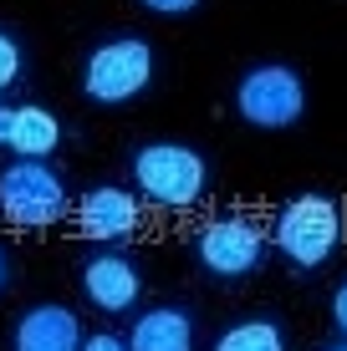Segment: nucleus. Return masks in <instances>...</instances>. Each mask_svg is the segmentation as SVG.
<instances>
[{"label": "nucleus", "mask_w": 347, "mask_h": 351, "mask_svg": "<svg viewBox=\"0 0 347 351\" xmlns=\"http://www.w3.org/2000/svg\"><path fill=\"white\" fill-rule=\"evenodd\" d=\"M0 290H5V250H0Z\"/></svg>", "instance_id": "nucleus-17"}, {"label": "nucleus", "mask_w": 347, "mask_h": 351, "mask_svg": "<svg viewBox=\"0 0 347 351\" xmlns=\"http://www.w3.org/2000/svg\"><path fill=\"white\" fill-rule=\"evenodd\" d=\"M133 178L143 199L164 204V209H189L205 193V158L184 143H148L133 153Z\"/></svg>", "instance_id": "nucleus-2"}, {"label": "nucleus", "mask_w": 347, "mask_h": 351, "mask_svg": "<svg viewBox=\"0 0 347 351\" xmlns=\"http://www.w3.org/2000/svg\"><path fill=\"white\" fill-rule=\"evenodd\" d=\"M16 346L21 351H71L82 346V321L67 306H31L16 321Z\"/></svg>", "instance_id": "nucleus-10"}, {"label": "nucleus", "mask_w": 347, "mask_h": 351, "mask_svg": "<svg viewBox=\"0 0 347 351\" xmlns=\"http://www.w3.org/2000/svg\"><path fill=\"white\" fill-rule=\"evenodd\" d=\"M235 107L250 128H291L302 123L306 112V87L291 66L271 62V66H250L240 77V92H235Z\"/></svg>", "instance_id": "nucleus-5"}, {"label": "nucleus", "mask_w": 347, "mask_h": 351, "mask_svg": "<svg viewBox=\"0 0 347 351\" xmlns=\"http://www.w3.org/2000/svg\"><path fill=\"white\" fill-rule=\"evenodd\" d=\"M194 250H199V265H205L210 275H220V280H245V275H256L260 265H266V229L256 219L225 214V219L199 229Z\"/></svg>", "instance_id": "nucleus-6"}, {"label": "nucleus", "mask_w": 347, "mask_h": 351, "mask_svg": "<svg viewBox=\"0 0 347 351\" xmlns=\"http://www.w3.org/2000/svg\"><path fill=\"white\" fill-rule=\"evenodd\" d=\"M281 331L271 321H240L220 336V351H281Z\"/></svg>", "instance_id": "nucleus-12"}, {"label": "nucleus", "mask_w": 347, "mask_h": 351, "mask_svg": "<svg viewBox=\"0 0 347 351\" xmlns=\"http://www.w3.org/2000/svg\"><path fill=\"white\" fill-rule=\"evenodd\" d=\"M82 346H87V351H117V346H128V341H123V336L98 331V336H82Z\"/></svg>", "instance_id": "nucleus-16"}, {"label": "nucleus", "mask_w": 347, "mask_h": 351, "mask_svg": "<svg viewBox=\"0 0 347 351\" xmlns=\"http://www.w3.org/2000/svg\"><path fill=\"white\" fill-rule=\"evenodd\" d=\"M0 214L16 229H46L67 214V184L46 163H10L0 168Z\"/></svg>", "instance_id": "nucleus-4"}, {"label": "nucleus", "mask_w": 347, "mask_h": 351, "mask_svg": "<svg viewBox=\"0 0 347 351\" xmlns=\"http://www.w3.org/2000/svg\"><path fill=\"white\" fill-rule=\"evenodd\" d=\"M148 10H159V16H189V10L199 5V0H143Z\"/></svg>", "instance_id": "nucleus-15"}, {"label": "nucleus", "mask_w": 347, "mask_h": 351, "mask_svg": "<svg viewBox=\"0 0 347 351\" xmlns=\"http://www.w3.org/2000/svg\"><path fill=\"white\" fill-rule=\"evenodd\" d=\"M332 326H337V336H332V341L347 346V285L332 290Z\"/></svg>", "instance_id": "nucleus-14"}, {"label": "nucleus", "mask_w": 347, "mask_h": 351, "mask_svg": "<svg viewBox=\"0 0 347 351\" xmlns=\"http://www.w3.org/2000/svg\"><path fill=\"white\" fill-rule=\"evenodd\" d=\"M153 82V46L143 36H117V41H102L98 51L82 66V87H87L92 102L117 107L128 97H138Z\"/></svg>", "instance_id": "nucleus-3"}, {"label": "nucleus", "mask_w": 347, "mask_h": 351, "mask_svg": "<svg viewBox=\"0 0 347 351\" xmlns=\"http://www.w3.org/2000/svg\"><path fill=\"white\" fill-rule=\"evenodd\" d=\"M56 143H62L56 112H46L36 102L0 107V148H16L21 158H46V153H56Z\"/></svg>", "instance_id": "nucleus-9"}, {"label": "nucleus", "mask_w": 347, "mask_h": 351, "mask_svg": "<svg viewBox=\"0 0 347 351\" xmlns=\"http://www.w3.org/2000/svg\"><path fill=\"white\" fill-rule=\"evenodd\" d=\"M21 77V41H10V31H0V87Z\"/></svg>", "instance_id": "nucleus-13"}, {"label": "nucleus", "mask_w": 347, "mask_h": 351, "mask_svg": "<svg viewBox=\"0 0 347 351\" xmlns=\"http://www.w3.org/2000/svg\"><path fill=\"white\" fill-rule=\"evenodd\" d=\"M138 199L117 184H102V189H87L77 204V229L98 245H113V239H128L138 229Z\"/></svg>", "instance_id": "nucleus-7"}, {"label": "nucleus", "mask_w": 347, "mask_h": 351, "mask_svg": "<svg viewBox=\"0 0 347 351\" xmlns=\"http://www.w3.org/2000/svg\"><path fill=\"white\" fill-rule=\"evenodd\" d=\"M194 341V326H189L184 311L174 306H159V311H143L133 336H128V346L133 351H184Z\"/></svg>", "instance_id": "nucleus-11"}, {"label": "nucleus", "mask_w": 347, "mask_h": 351, "mask_svg": "<svg viewBox=\"0 0 347 351\" xmlns=\"http://www.w3.org/2000/svg\"><path fill=\"white\" fill-rule=\"evenodd\" d=\"M342 245V204L327 193H302L276 219V250L302 270H317L337 255Z\"/></svg>", "instance_id": "nucleus-1"}, {"label": "nucleus", "mask_w": 347, "mask_h": 351, "mask_svg": "<svg viewBox=\"0 0 347 351\" xmlns=\"http://www.w3.org/2000/svg\"><path fill=\"white\" fill-rule=\"evenodd\" d=\"M82 295L98 311H107V316H123L143 295V275L128 255H92L82 265Z\"/></svg>", "instance_id": "nucleus-8"}]
</instances>
